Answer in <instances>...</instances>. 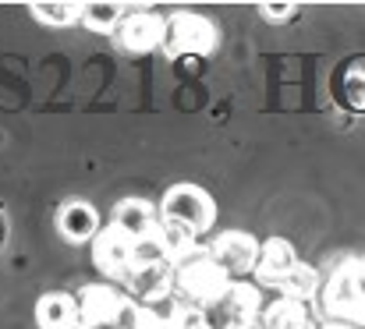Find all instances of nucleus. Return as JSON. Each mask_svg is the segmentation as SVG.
Returning a JSON list of instances; mask_svg holds the SVG:
<instances>
[{
  "label": "nucleus",
  "mask_w": 365,
  "mask_h": 329,
  "mask_svg": "<svg viewBox=\"0 0 365 329\" xmlns=\"http://www.w3.org/2000/svg\"><path fill=\"white\" fill-rule=\"evenodd\" d=\"M341 100L351 110H365V64H351L341 75Z\"/></svg>",
  "instance_id": "nucleus-18"
},
{
  "label": "nucleus",
  "mask_w": 365,
  "mask_h": 329,
  "mask_svg": "<svg viewBox=\"0 0 365 329\" xmlns=\"http://www.w3.org/2000/svg\"><path fill=\"white\" fill-rule=\"evenodd\" d=\"M298 14V4H259V18H266V21H291Z\"/></svg>",
  "instance_id": "nucleus-20"
},
{
  "label": "nucleus",
  "mask_w": 365,
  "mask_h": 329,
  "mask_svg": "<svg viewBox=\"0 0 365 329\" xmlns=\"http://www.w3.org/2000/svg\"><path fill=\"white\" fill-rule=\"evenodd\" d=\"M262 291L248 280H235L227 298L220 301V308L213 312L217 315V329H252L259 326V315H262Z\"/></svg>",
  "instance_id": "nucleus-9"
},
{
  "label": "nucleus",
  "mask_w": 365,
  "mask_h": 329,
  "mask_svg": "<svg viewBox=\"0 0 365 329\" xmlns=\"http://www.w3.org/2000/svg\"><path fill=\"white\" fill-rule=\"evenodd\" d=\"M319 329H359V326H348V323H323Z\"/></svg>",
  "instance_id": "nucleus-22"
},
{
  "label": "nucleus",
  "mask_w": 365,
  "mask_h": 329,
  "mask_svg": "<svg viewBox=\"0 0 365 329\" xmlns=\"http://www.w3.org/2000/svg\"><path fill=\"white\" fill-rule=\"evenodd\" d=\"M160 219L163 223H178L188 234L202 237L217 223V202L199 184H170L163 192V199H160Z\"/></svg>",
  "instance_id": "nucleus-4"
},
{
  "label": "nucleus",
  "mask_w": 365,
  "mask_h": 329,
  "mask_svg": "<svg viewBox=\"0 0 365 329\" xmlns=\"http://www.w3.org/2000/svg\"><path fill=\"white\" fill-rule=\"evenodd\" d=\"M259 326L262 329H319L312 319V308L302 305V301H287V298H277L262 308L259 315Z\"/></svg>",
  "instance_id": "nucleus-14"
},
{
  "label": "nucleus",
  "mask_w": 365,
  "mask_h": 329,
  "mask_svg": "<svg viewBox=\"0 0 365 329\" xmlns=\"http://www.w3.org/2000/svg\"><path fill=\"white\" fill-rule=\"evenodd\" d=\"M36 326L39 329H75L82 326V308H78V294H64V291H50L36 301Z\"/></svg>",
  "instance_id": "nucleus-12"
},
{
  "label": "nucleus",
  "mask_w": 365,
  "mask_h": 329,
  "mask_svg": "<svg viewBox=\"0 0 365 329\" xmlns=\"http://www.w3.org/2000/svg\"><path fill=\"white\" fill-rule=\"evenodd\" d=\"M78 308L86 329H128L135 298L118 283H89L78 291Z\"/></svg>",
  "instance_id": "nucleus-5"
},
{
  "label": "nucleus",
  "mask_w": 365,
  "mask_h": 329,
  "mask_svg": "<svg viewBox=\"0 0 365 329\" xmlns=\"http://www.w3.org/2000/svg\"><path fill=\"white\" fill-rule=\"evenodd\" d=\"M298 266V251L287 237H266L255 262V287H280V280Z\"/></svg>",
  "instance_id": "nucleus-10"
},
{
  "label": "nucleus",
  "mask_w": 365,
  "mask_h": 329,
  "mask_svg": "<svg viewBox=\"0 0 365 329\" xmlns=\"http://www.w3.org/2000/svg\"><path fill=\"white\" fill-rule=\"evenodd\" d=\"M259 248H262V241L252 237L248 230H220V234L210 241V255L217 258V266H220L231 280H245L248 273H255Z\"/></svg>",
  "instance_id": "nucleus-7"
},
{
  "label": "nucleus",
  "mask_w": 365,
  "mask_h": 329,
  "mask_svg": "<svg viewBox=\"0 0 365 329\" xmlns=\"http://www.w3.org/2000/svg\"><path fill=\"white\" fill-rule=\"evenodd\" d=\"M174 329H217V323H213V312H202V308L181 305V312H178V323H174Z\"/></svg>",
  "instance_id": "nucleus-19"
},
{
  "label": "nucleus",
  "mask_w": 365,
  "mask_h": 329,
  "mask_svg": "<svg viewBox=\"0 0 365 329\" xmlns=\"http://www.w3.org/2000/svg\"><path fill=\"white\" fill-rule=\"evenodd\" d=\"M124 14H128L124 4H82V25L93 28V32H100V36L118 32Z\"/></svg>",
  "instance_id": "nucleus-16"
},
{
  "label": "nucleus",
  "mask_w": 365,
  "mask_h": 329,
  "mask_svg": "<svg viewBox=\"0 0 365 329\" xmlns=\"http://www.w3.org/2000/svg\"><path fill=\"white\" fill-rule=\"evenodd\" d=\"M93 266L107 276V283L124 287V280H128L131 269H135V241L110 223V226L100 230L96 241H93Z\"/></svg>",
  "instance_id": "nucleus-6"
},
{
  "label": "nucleus",
  "mask_w": 365,
  "mask_h": 329,
  "mask_svg": "<svg viewBox=\"0 0 365 329\" xmlns=\"http://www.w3.org/2000/svg\"><path fill=\"white\" fill-rule=\"evenodd\" d=\"M29 14L50 28H71L82 21V4H29Z\"/></svg>",
  "instance_id": "nucleus-17"
},
{
  "label": "nucleus",
  "mask_w": 365,
  "mask_h": 329,
  "mask_svg": "<svg viewBox=\"0 0 365 329\" xmlns=\"http://www.w3.org/2000/svg\"><path fill=\"white\" fill-rule=\"evenodd\" d=\"M128 53H156L167 43V18L153 7H138L128 11L121 21V28L114 32Z\"/></svg>",
  "instance_id": "nucleus-8"
},
{
  "label": "nucleus",
  "mask_w": 365,
  "mask_h": 329,
  "mask_svg": "<svg viewBox=\"0 0 365 329\" xmlns=\"http://www.w3.org/2000/svg\"><path fill=\"white\" fill-rule=\"evenodd\" d=\"M252 329H262V326H252Z\"/></svg>",
  "instance_id": "nucleus-24"
},
{
  "label": "nucleus",
  "mask_w": 365,
  "mask_h": 329,
  "mask_svg": "<svg viewBox=\"0 0 365 329\" xmlns=\"http://www.w3.org/2000/svg\"><path fill=\"white\" fill-rule=\"evenodd\" d=\"M319 291H323V276H319V269L309 266V262H298V266L280 280V287H277L280 298L302 301V305H312V301L319 298Z\"/></svg>",
  "instance_id": "nucleus-15"
},
{
  "label": "nucleus",
  "mask_w": 365,
  "mask_h": 329,
  "mask_svg": "<svg viewBox=\"0 0 365 329\" xmlns=\"http://www.w3.org/2000/svg\"><path fill=\"white\" fill-rule=\"evenodd\" d=\"M7 244V213L0 209V248Z\"/></svg>",
  "instance_id": "nucleus-21"
},
{
  "label": "nucleus",
  "mask_w": 365,
  "mask_h": 329,
  "mask_svg": "<svg viewBox=\"0 0 365 329\" xmlns=\"http://www.w3.org/2000/svg\"><path fill=\"white\" fill-rule=\"evenodd\" d=\"M57 230L71 244H93L96 234H100V213H96V206L86 202V199H68L57 209Z\"/></svg>",
  "instance_id": "nucleus-11"
},
{
  "label": "nucleus",
  "mask_w": 365,
  "mask_h": 329,
  "mask_svg": "<svg viewBox=\"0 0 365 329\" xmlns=\"http://www.w3.org/2000/svg\"><path fill=\"white\" fill-rule=\"evenodd\" d=\"M75 329H86V326H75Z\"/></svg>",
  "instance_id": "nucleus-23"
},
{
  "label": "nucleus",
  "mask_w": 365,
  "mask_h": 329,
  "mask_svg": "<svg viewBox=\"0 0 365 329\" xmlns=\"http://www.w3.org/2000/svg\"><path fill=\"white\" fill-rule=\"evenodd\" d=\"M220 43L217 21L199 11H174L167 18V43L163 53L170 61H206Z\"/></svg>",
  "instance_id": "nucleus-3"
},
{
  "label": "nucleus",
  "mask_w": 365,
  "mask_h": 329,
  "mask_svg": "<svg viewBox=\"0 0 365 329\" xmlns=\"http://www.w3.org/2000/svg\"><path fill=\"white\" fill-rule=\"evenodd\" d=\"M231 276L217 266V258L210 255V244H199L192 255H185L181 262H174V276H170V291L202 312H217L220 301L231 291Z\"/></svg>",
  "instance_id": "nucleus-1"
},
{
  "label": "nucleus",
  "mask_w": 365,
  "mask_h": 329,
  "mask_svg": "<svg viewBox=\"0 0 365 329\" xmlns=\"http://www.w3.org/2000/svg\"><path fill=\"white\" fill-rule=\"evenodd\" d=\"M110 223L118 230H124L131 241H142V237L156 234V226H160V206H153L145 199H124V202H118Z\"/></svg>",
  "instance_id": "nucleus-13"
},
{
  "label": "nucleus",
  "mask_w": 365,
  "mask_h": 329,
  "mask_svg": "<svg viewBox=\"0 0 365 329\" xmlns=\"http://www.w3.org/2000/svg\"><path fill=\"white\" fill-rule=\"evenodd\" d=\"M319 305H323V315H330V323L365 329V255L344 258L327 276Z\"/></svg>",
  "instance_id": "nucleus-2"
}]
</instances>
